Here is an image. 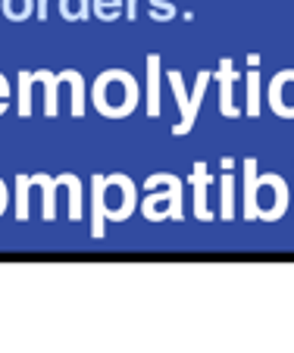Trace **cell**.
Instances as JSON below:
<instances>
[{
  "mask_svg": "<svg viewBox=\"0 0 294 353\" xmlns=\"http://www.w3.org/2000/svg\"><path fill=\"white\" fill-rule=\"evenodd\" d=\"M94 97L104 113L119 116L135 107V81L126 72H107L94 88Z\"/></svg>",
  "mask_w": 294,
  "mask_h": 353,
  "instance_id": "1",
  "label": "cell"
},
{
  "mask_svg": "<svg viewBox=\"0 0 294 353\" xmlns=\"http://www.w3.org/2000/svg\"><path fill=\"white\" fill-rule=\"evenodd\" d=\"M7 207V191H3V185H0V210Z\"/></svg>",
  "mask_w": 294,
  "mask_h": 353,
  "instance_id": "2",
  "label": "cell"
}]
</instances>
